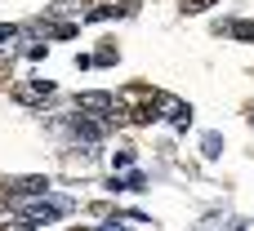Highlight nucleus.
Masks as SVG:
<instances>
[{
  "label": "nucleus",
  "mask_w": 254,
  "mask_h": 231,
  "mask_svg": "<svg viewBox=\"0 0 254 231\" xmlns=\"http://www.w3.org/2000/svg\"><path fill=\"white\" fill-rule=\"evenodd\" d=\"M228 36H237V40L254 45V22H250V18H241V22H228Z\"/></svg>",
  "instance_id": "obj_2"
},
{
  "label": "nucleus",
  "mask_w": 254,
  "mask_h": 231,
  "mask_svg": "<svg viewBox=\"0 0 254 231\" xmlns=\"http://www.w3.org/2000/svg\"><path fill=\"white\" fill-rule=\"evenodd\" d=\"M112 165H116V169H125V165H134V151H129V147H125V151H116V156H112Z\"/></svg>",
  "instance_id": "obj_5"
},
{
  "label": "nucleus",
  "mask_w": 254,
  "mask_h": 231,
  "mask_svg": "<svg viewBox=\"0 0 254 231\" xmlns=\"http://www.w3.org/2000/svg\"><path fill=\"white\" fill-rule=\"evenodd\" d=\"M94 62H116V49H112V45H103V49L94 53Z\"/></svg>",
  "instance_id": "obj_8"
},
{
  "label": "nucleus",
  "mask_w": 254,
  "mask_h": 231,
  "mask_svg": "<svg viewBox=\"0 0 254 231\" xmlns=\"http://www.w3.org/2000/svg\"><path fill=\"white\" fill-rule=\"evenodd\" d=\"M49 93H54V85H49V80H31V85H13V98H18V102H27V107L45 102Z\"/></svg>",
  "instance_id": "obj_1"
},
{
  "label": "nucleus",
  "mask_w": 254,
  "mask_h": 231,
  "mask_svg": "<svg viewBox=\"0 0 254 231\" xmlns=\"http://www.w3.org/2000/svg\"><path fill=\"white\" fill-rule=\"evenodd\" d=\"M223 147H219V134H205V156H219Z\"/></svg>",
  "instance_id": "obj_9"
},
{
  "label": "nucleus",
  "mask_w": 254,
  "mask_h": 231,
  "mask_svg": "<svg viewBox=\"0 0 254 231\" xmlns=\"http://www.w3.org/2000/svg\"><path fill=\"white\" fill-rule=\"evenodd\" d=\"M13 200H18V191H13V183H0V214H4V209H9Z\"/></svg>",
  "instance_id": "obj_4"
},
{
  "label": "nucleus",
  "mask_w": 254,
  "mask_h": 231,
  "mask_svg": "<svg viewBox=\"0 0 254 231\" xmlns=\"http://www.w3.org/2000/svg\"><path fill=\"white\" fill-rule=\"evenodd\" d=\"M170 120H174L179 129H188V125H192V107H188V102H170Z\"/></svg>",
  "instance_id": "obj_3"
},
{
  "label": "nucleus",
  "mask_w": 254,
  "mask_h": 231,
  "mask_svg": "<svg viewBox=\"0 0 254 231\" xmlns=\"http://www.w3.org/2000/svg\"><path fill=\"white\" fill-rule=\"evenodd\" d=\"M103 231H125V227H121V223H107V227H103Z\"/></svg>",
  "instance_id": "obj_10"
},
{
  "label": "nucleus",
  "mask_w": 254,
  "mask_h": 231,
  "mask_svg": "<svg viewBox=\"0 0 254 231\" xmlns=\"http://www.w3.org/2000/svg\"><path fill=\"white\" fill-rule=\"evenodd\" d=\"M71 231H85V227H71Z\"/></svg>",
  "instance_id": "obj_11"
},
{
  "label": "nucleus",
  "mask_w": 254,
  "mask_h": 231,
  "mask_svg": "<svg viewBox=\"0 0 254 231\" xmlns=\"http://www.w3.org/2000/svg\"><path fill=\"white\" fill-rule=\"evenodd\" d=\"M214 0H183V13H201V9H210Z\"/></svg>",
  "instance_id": "obj_7"
},
{
  "label": "nucleus",
  "mask_w": 254,
  "mask_h": 231,
  "mask_svg": "<svg viewBox=\"0 0 254 231\" xmlns=\"http://www.w3.org/2000/svg\"><path fill=\"white\" fill-rule=\"evenodd\" d=\"M18 40V27H0V49H9Z\"/></svg>",
  "instance_id": "obj_6"
}]
</instances>
